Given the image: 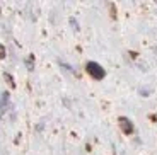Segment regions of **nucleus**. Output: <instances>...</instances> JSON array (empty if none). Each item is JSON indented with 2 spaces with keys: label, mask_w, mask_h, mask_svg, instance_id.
I'll list each match as a JSON object with an SVG mask.
<instances>
[{
  "label": "nucleus",
  "mask_w": 157,
  "mask_h": 155,
  "mask_svg": "<svg viewBox=\"0 0 157 155\" xmlns=\"http://www.w3.org/2000/svg\"><path fill=\"white\" fill-rule=\"evenodd\" d=\"M86 66H87V72H89V74L96 78V80H102V78H104V75H106V70L102 68L99 63H96V62H89Z\"/></svg>",
  "instance_id": "nucleus-1"
},
{
  "label": "nucleus",
  "mask_w": 157,
  "mask_h": 155,
  "mask_svg": "<svg viewBox=\"0 0 157 155\" xmlns=\"http://www.w3.org/2000/svg\"><path fill=\"white\" fill-rule=\"evenodd\" d=\"M9 101H10V96H9V92L5 90V92H2V96H0V112H5L9 109Z\"/></svg>",
  "instance_id": "nucleus-2"
},
{
  "label": "nucleus",
  "mask_w": 157,
  "mask_h": 155,
  "mask_svg": "<svg viewBox=\"0 0 157 155\" xmlns=\"http://www.w3.org/2000/svg\"><path fill=\"white\" fill-rule=\"evenodd\" d=\"M120 124H121V130L125 133H132V131H133V124H132V121H130L128 118H121V119H120Z\"/></svg>",
  "instance_id": "nucleus-3"
},
{
  "label": "nucleus",
  "mask_w": 157,
  "mask_h": 155,
  "mask_svg": "<svg viewBox=\"0 0 157 155\" xmlns=\"http://www.w3.org/2000/svg\"><path fill=\"white\" fill-rule=\"evenodd\" d=\"M4 77H5V80H7L10 85H14V78L10 77V74H4Z\"/></svg>",
  "instance_id": "nucleus-4"
},
{
  "label": "nucleus",
  "mask_w": 157,
  "mask_h": 155,
  "mask_svg": "<svg viewBox=\"0 0 157 155\" xmlns=\"http://www.w3.org/2000/svg\"><path fill=\"white\" fill-rule=\"evenodd\" d=\"M26 63H28V66H29V70H33V56H29L28 60H26Z\"/></svg>",
  "instance_id": "nucleus-5"
},
{
  "label": "nucleus",
  "mask_w": 157,
  "mask_h": 155,
  "mask_svg": "<svg viewBox=\"0 0 157 155\" xmlns=\"http://www.w3.org/2000/svg\"><path fill=\"white\" fill-rule=\"evenodd\" d=\"M4 56H5V48L0 44V58H4Z\"/></svg>",
  "instance_id": "nucleus-6"
},
{
  "label": "nucleus",
  "mask_w": 157,
  "mask_h": 155,
  "mask_svg": "<svg viewBox=\"0 0 157 155\" xmlns=\"http://www.w3.org/2000/svg\"><path fill=\"white\" fill-rule=\"evenodd\" d=\"M70 22H72V26H74V29L77 31V29H78V24L75 22V19H70Z\"/></svg>",
  "instance_id": "nucleus-7"
}]
</instances>
